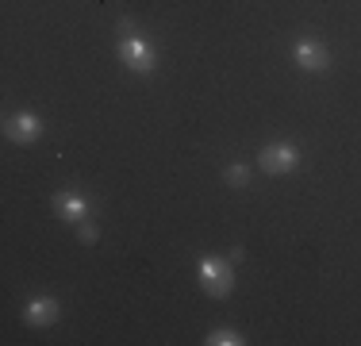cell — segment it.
Listing matches in <instances>:
<instances>
[{"instance_id": "obj_6", "label": "cell", "mask_w": 361, "mask_h": 346, "mask_svg": "<svg viewBox=\"0 0 361 346\" xmlns=\"http://www.w3.org/2000/svg\"><path fill=\"white\" fill-rule=\"evenodd\" d=\"M54 215H62V220H70V223L89 220V196L73 193V189L58 193V196H54Z\"/></svg>"}, {"instance_id": "obj_4", "label": "cell", "mask_w": 361, "mask_h": 346, "mask_svg": "<svg viewBox=\"0 0 361 346\" xmlns=\"http://www.w3.org/2000/svg\"><path fill=\"white\" fill-rule=\"evenodd\" d=\"M292 62L300 69H307V73H323V69H331V50L315 39H300L292 47Z\"/></svg>"}, {"instance_id": "obj_7", "label": "cell", "mask_w": 361, "mask_h": 346, "mask_svg": "<svg viewBox=\"0 0 361 346\" xmlns=\"http://www.w3.org/2000/svg\"><path fill=\"white\" fill-rule=\"evenodd\" d=\"M23 319H27L31 327H50L58 319V300L54 297H31L27 304H23Z\"/></svg>"}, {"instance_id": "obj_9", "label": "cell", "mask_w": 361, "mask_h": 346, "mask_svg": "<svg viewBox=\"0 0 361 346\" xmlns=\"http://www.w3.org/2000/svg\"><path fill=\"white\" fill-rule=\"evenodd\" d=\"M223 177H227V185H235V189H243L246 181H250V169L243 166V162H235V166H227V173H223Z\"/></svg>"}, {"instance_id": "obj_8", "label": "cell", "mask_w": 361, "mask_h": 346, "mask_svg": "<svg viewBox=\"0 0 361 346\" xmlns=\"http://www.w3.org/2000/svg\"><path fill=\"white\" fill-rule=\"evenodd\" d=\"M208 346H243L246 339L238 331H231V327H216V331H208V339H204Z\"/></svg>"}, {"instance_id": "obj_1", "label": "cell", "mask_w": 361, "mask_h": 346, "mask_svg": "<svg viewBox=\"0 0 361 346\" xmlns=\"http://www.w3.org/2000/svg\"><path fill=\"white\" fill-rule=\"evenodd\" d=\"M196 277H200V289L208 292V297H231V289H235V258H200V266H196Z\"/></svg>"}, {"instance_id": "obj_3", "label": "cell", "mask_w": 361, "mask_h": 346, "mask_svg": "<svg viewBox=\"0 0 361 346\" xmlns=\"http://www.w3.org/2000/svg\"><path fill=\"white\" fill-rule=\"evenodd\" d=\"M119 58H123V66L131 69V73H150L154 69V47L139 35H127L123 42H119Z\"/></svg>"}, {"instance_id": "obj_2", "label": "cell", "mask_w": 361, "mask_h": 346, "mask_svg": "<svg viewBox=\"0 0 361 346\" xmlns=\"http://www.w3.org/2000/svg\"><path fill=\"white\" fill-rule=\"evenodd\" d=\"M257 166L269 173V177H281V173H292L300 166V150L292 143H269L257 154Z\"/></svg>"}, {"instance_id": "obj_10", "label": "cell", "mask_w": 361, "mask_h": 346, "mask_svg": "<svg viewBox=\"0 0 361 346\" xmlns=\"http://www.w3.org/2000/svg\"><path fill=\"white\" fill-rule=\"evenodd\" d=\"M77 239H81V242H85V246H92V242H97V239H100V231H97V227H92V223H89V220H81V223H77Z\"/></svg>"}, {"instance_id": "obj_5", "label": "cell", "mask_w": 361, "mask_h": 346, "mask_svg": "<svg viewBox=\"0 0 361 346\" xmlns=\"http://www.w3.org/2000/svg\"><path fill=\"white\" fill-rule=\"evenodd\" d=\"M42 131V124H39V116L35 112H16V116H8L4 119V135H8V143H20V146H27V143H35Z\"/></svg>"}]
</instances>
